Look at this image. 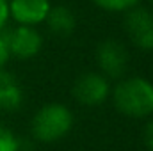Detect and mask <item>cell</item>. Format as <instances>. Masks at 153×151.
I'll list each match as a JSON object with an SVG mask.
<instances>
[{"label": "cell", "instance_id": "1", "mask_svg": "<svg viewBox=\"0 0 153 151\" xmlns=\"http://www.w3.org/2000/svg\"><path fill=\"white\" fill-rule=\"evenodd\" d=\"M116 109L128 117H146L153 114V84L134 76L121 80L112 91Z\"/></svg>", "mask_w": 153, "mask_h": 151}, {"label": "cell", "instance_id": "2", "mask_svg": "<svg viewBox=\"0 0 153 151\" xmlns=\"http://www.w3.org/2000/svg\"><path fill=\"white\" fill-rule=\"evenodd\" d=\"M73 126V114L61 103L41 107L32 119V133L41 142H55L62 139Z\"/></svg>", "mask_w": 153, "mask_h": 151}, {"label": "cell", "instance_id": "3", "mask_svg": "<svg viewBox=\"0 0 153 151\" xmlns=\"http://www.w3.org/2000/svg\"><path fill=\"white\" fill-rule=\"evenodd\" d=\"M125 29L130 41L141 48L150 52L153 50V13L143 7H132L125 18Z\"/></svg>", "mask_w": 153, "mask_h": 151}, {"label": "cell", "instance_id": "4", "mask_svg": "<svg viewBox=\"0 0 153 151\" xmlns=\"http://www.w3.org/2000/svg\"><path fill=\"white\" fill-rule=\"evenodd\" d=\"M111 93L109 80L103 73H84L73 85V96L85 107L102 105Z\"/></svg>", "mask_w": 153, "mask_h": 151}, {"label": "cell", "instance_id": "5", "mask_svg": "<svg viewBox=\"0 0 153 151\" xmlns=\"http://www.w3.org/2000/svg\"><path fill=\"white\" fill-rule=\"evenodd\" d=\"M96 59H98V66H100L102 73L111 78L123 76L126 71V66H128V53H126L125 46L114 39H107L98 46Z\"/></svg>", "mask_w": 153, "mask_h": 151}, {"label": "cell", "instance_id": "6", "mask_svg": "<svg viewBox=\"0 0 153 151\" xmlns=\"http://www.w3.org/2000/svg\"><path fill=\"white\" fill-rule=\"evenodd\" d=\"M5 41H7L9 53L18 59H30L38 55V52L43 46V38L30 25H20L13 29L5 36Z\"/></svg>", "mask_w": 153, "mask_h": 151}, {"label": "cell", "instance_id": "7", "mask_svg": "<svg viewBox=\"0 0 153 151\" xmlns=\"http://www.w3.org/2000/svg\"><path fill=\"white\" fill-rule=\"evenodd\" d=\"M50 0H11L9 14L22 25H38L43 23L50 13Z\"/></svg>", "mask_w": 153, "mask_h": 151}, {"label": "cell", "instance_id": "8", "mask_svg": "<svg viewBox=\"0 0 153 151\" xmlns=\"http://www.w3.org/2000/svg\"><path fill=\"white\" fill-rule=\"evenodd\" d=\"M22 87L16 78L7 71L0 70V109L2 110H14L22 105Z\"/></svg>", "mask_w": 153, "mask_h": 151}, {"label": "cell", "instance_id": "9", "mask_svg": "<svg viewBox=\"0 0 153 151\" xmlns=\"http://www.w3.org/2000/svg\"><path fill=\"white\" fill-rule=\"evenodd\" d=\"M50 27V30L57 36H70L76 27V20L75 14L64 7V5H57V7H52L46 20H45Z\"/></svg>", "mask_w": 153, "mask_h": 151}, {"label": "cell", "instance_id": "10", "mask_svg": "<svg viewBox=\"0 0 153 151\" xmlns=\"http://www.w3.org/2000/svg\"><path fill=\"white\" fill-rule=\"evenodd\" d=\"M98 7L111 11V13H119V11H128L139 4V0H93Z\"/></svg>", "mask_w": 153, "mask_h": 151}, {"label": "cell", "instance_id": "11", "mask_svg": "<svg viewBox=\"0 0 153 151\" xmlns=\"http://www.w3.org/2000/svg\"><path fill=\"white\" fill-rule=\"evenodd\" d=\"M22 144L13 132L0 126V151H20Z\"/></svg>", "mask_w": 153, "mask_h": 151}, {"label": "cell", "instance_id": "12", "mask_svg": "<svg viewBox=\"0 0 153 151\" xmlns=\"http://www.w3.org/2000/svg\"><path fill=\"white\" fill-rule=\"evenodd\" d=\"M11 53H9V48H7V41H5V36L0 34V70L5 66V62L9 61Z\"/></svg>", "mask_w": 153, "mask_h": 151}, {"label": "cell", "instance_id": "13", "mask_svg": "<svg viewBox=\"0 0 153 151\" xmlns=\"http://www.w3.org/2000/svg\"><path fill=\"white\" fill-rule=\"evenodd\" d=\"M9 18V2L7 0H0V30L5 27Z\"/></svg>", "mask_w": 153, "mask_h": 151}, {"label": "cell", "instance_id": "14", "mask_svg": "<svg viewBox=\"0 0 153 151\" xmlns=\"http://www.w3.org/2000/svg\"><path fill=\"white\" fill-rule=\"evenodd\" d=\"M144 142L153 151V119L146 124V128H144Z\"/></svg>", "mask_w": 153, "mask_h": 151}, {"label": "cell", "instance_id": "15", "mask_svg": "<svg viewBox=\"0 0 153 151\" xmlns=\"http://www.w3.org/2000/svg\"><path fill=\"white\" fill-rule=\"evenodd\" d=\"M152 4H153V0H152Z\"/></svg>", "mask_w": 153, "mask_h": 151}]
</instances>
